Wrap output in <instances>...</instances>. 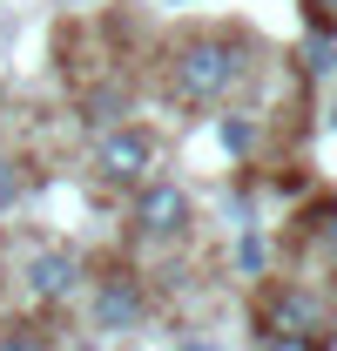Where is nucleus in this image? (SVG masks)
I'll list each match as a JSON object with an SVG mask.
<instances>
[{
	"label": "nucleus",
	"mask_w": 337,
	"mask_h": 351,
	"mask_svg": "<svg viewBox=\"0 0 337 351\" xmlns=\"http://www.w3.org/2000/svg\"><path fill=\"white\" fill-rule=\"evenodd\" d=\"M155 169V135L149 129H115L95 142V176L101 182H142Z\"/></svg>",
	"instance_id": "nucleus-2"
},
{
	"label": "nucleus",
	"mask_w": 337,
	"mask_h": 351,
	"mask_svg": "<svg viewBox=\"0 0 337 351\" xmlns=\"http://www.w3.org/2000/svg\"><path fill=\"white\" fill-rule=\"evenodd\" d=\"M263 324H270V338H303V345H317V338L331 331V311H324V298H310V291H277V298L263 304Z\"/></svg>",
	"instance_id": "nucleus-3"
},
{
	"label": "nucleus",
	"mask_w": 337,
	"mask_h": 351,
	"mask_svg": "<svg viewBox=\"0 0 337 351\" xmlns=\"http://www.w3.org/2000/svg\"><path fill=\"white\" fill-rule=\"evenodd\" d=\"M0 351H54L34 324H0Z\"/></svg>",
	"instance_id": "nucleus-9"
},
{
	"label": "nucleus",
	"mask_w": 337,
	"mask_h": 351,
	"mask_svg": "<svg viewBox=\"0 0 337 351\" xmlns=\"http://www.w3.org/2000/svg\"><path fill=\"white\" fill-rule=\"evenodd\" d=\"M216 135H223L229 156H250V149H256V122H250V115H223V129H216Z\"/></svg>",
	"instance_id": "nucleus-8"
},
{
	"label": "nucleus",
	"mask_w": 337,
	"mask_h": 351,
	"mask_svg": "<svg viewBox=\"0 0 337 351\" xmlns=\"http://www.w3.org/2000/svg\"><path fill=\"white\" fill-rule=\"evenodd\" d=\"M263 257H270V250H263V237L250 230V237L236 243V270H250V277H256V270H263Z\"/></svg>",
	"instance_id": "nucleus-10"
},
{
	"label": "nucleus",
	"mask_w": 337,
	"mask_h": 351,
	"mask_svg": "<svg viewBox=\"0 0 337 351\" xmlns=\"http://www.w3.org/2000/svg\"><path fill=\"white\" fill-rule=\"evenodd\" d=\"M75 277H82L75 250H34V257H27V291L47 298V304H61V298L75 291Z\"/></svg>",
	"instance_id": "nucleus-6"
},
{
	"label": "nucleus",
	"mask_w": 337,
	"mask_h": 351,
	"mask_svg": "<svg viewBox=\"0 0 337 351\" xmlns=\"http://www.w3.org/2000/svg\"><path fill=\"white\" fill-rule=\"evenodd\" d=\"M263 351H324V345H303V338H263Z\"/></svg>",
	"instance_id": "nucleus-12"
},
{
	"label": "nucleus",
	"mask_w": 337,
	"mask_h": 351,
	"mask_svg": "<svg viewBox=\"0 0 337 351\" xmlns=\"http://www.w3.org/2000/svg\"><path fill=\"white\" fill-rule=\"evenodd\" d=\"M243 82V47L236 41H189L175 54V95L182 101H223Z\"/></svg>",
	"instance_id": "nucleus-1"
},
{
	"label": "nucleus",
	"mask_w": 337,
	"mask_h": 351,
	"mask_svg": "<svg viewBox=\"0 0 337 351\" xmlns=\"http://www.w3.org/2000/svg\"><path fill=\"white\" fill-rule=\"evenodd\" d=\"M331 68H337V41L317 27V34L303 41V75H331Z\"/></svg>",
	"instance_id": "nucleus-7"
},
{
	"label": "nucleus",
	"mask_w": 337,
	"mask_h": 351,
	"mask_svg": "<svg viewBox=\"0 0 337 351\" xmlns=\"http://www.w3.org/2000/svg\"><path fill=\"white\" fill-rule=\"evenodd\" d=\"M21 203V162H0V210Z\"/></svg>",
	"instance_id": "nucleus-11"
},
{
	"label": "nucleus",
	"mask_w": 337,
	"mask_h": 351,
	"mask_svg": "<svg viewBox=\"0 0 337 351\" xmlns=\"http://www.w3.org/2000/svg\"><path fill=\"white\" fill-rule=\"evenodd\" d=\"M331 250H337V217H331Z\"/></svg>",
	"instance_id": "nucleus-13"
},
{
	"label": "nucleus",
	"mask_w": 337,
	"mask_h": 351,
	"mask_svg": "<svg viewBox=\"0 0 337 351\" xmlns=\"http://www.w3.org/2000/svg\"><path fill=\"white\" fill-rule=\"evenodd\" d=\"M135 223H142V237H182V223H189V196H182L175 182H149L142 203H135Z\"/></svg>",
	"instance_id": "nucleus-5"
},
{
	"label": "nucleus",
	"mask_w": 337,
	"mask_h": 351,
	"mask_svg": "<svg viewBox=\"0 0 337 351\" xmlns=\"http://www.w3.org/2000/svg\"><path fill=\"white\" fill-rule=\"evenodd\" d=\"M142 324V284L128 270H108L95 284V331H135Z\"/></svg>",
	"instance_id": "nucleus-4"
},
{
	"label": "nucleus",
	"mask_w": 337,
	"mask_h": 351,
	"mask_svg": "<svg viewBox=\"0 0 337 351\" xmlns=\"http://www.w3.org/2000/svg\"><path fill=\"white\" fill-rule=\"evenodd\" d=\"M331 129H337V108H331Z\"/></svg>",
	"instance_id": "nucleus-14"
}]
</instances>
